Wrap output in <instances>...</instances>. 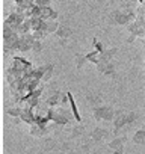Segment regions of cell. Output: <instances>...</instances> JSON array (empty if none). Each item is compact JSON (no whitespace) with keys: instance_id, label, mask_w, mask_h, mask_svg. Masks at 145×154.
Segmentation results:
<instances>
[{"instance_id":"obj_7","label":"cell","mask_w":145,"mask_h":154,"mask_svg":"<svg viewBox=\"0 0 145 154\" xmlns=\"http://www.w3.org/2000/svg\"><path fill=\"white\" fill-rule=\"evenodd\" d=\"M32 50H33L35 53H38V51H41V41H38V39H35V42H33V47H32Z\"/></svg>"},{"instance_id":"obj_9","label":"cell","mask_w":145,"mask_h":154,"mask_svg":"<svg viewBox=\"0 0 145 154\" xmlns=\"http://www.w3.org/2000/svg\"><path fill=\"white\" fill-rule=\"evenodd\" d=\"M85 60H88L86 56H85V57H83V56H79V57H77V66H82V63H83Z\"/></svg>"},{"instance_id":"obj_3","label":"cell","mask_w":145,"mask_h":154,"mask_svg":"<svg viewBox=\"0 0 145 154\" xmlns=\"http://www.w3.org/2000/svg\"><path fill=\"white\" fill-rule=\"evenodd\" d=\"M56 33H57L60 38H63V39H65V38H68V36L71 35V29H68V27H59Z\"/></svg>"},{"instance_id":"obj_2","label":"cell","mask_w":145,"mask_h":154,"mask_svg":"<svg viewBox=\"0 0 145 154\" xmlns=\"http://www.w3.org/2000/svg\"><path fill=\"white\" fill-rule=\"evenodd\" d=\"M94 116H95L97 119L107 121V119H112V118H113V110H112V107H104V106H103V107H97Z\"/></svg>"},{"instance_id":"obj_6","label":"cell","mask_w":145,"mask_h":154,"mask_svg":"<svg viewBox=\"0 0 145 154\" xmlns=\"http://www.w3.org/2000/svg\"><path fill=\"white\" fill-rule=\"evenodd\" d=\"M21 112H23V109H17V107L9 109V115L11 116H18V115H21Z\"/></svg>"},{"instance_id":"obj_1","label":"cell","mask_w":145,"mask_h":154,"mask_svg":"<svg viewBox=\"0 0 145 154\" xmlns=\"http://www.w3.org/2000/svg\"><path fill=\"white\" fill-rule=\"evenodd\" d=\"M33 42H35V38H33V35H30V33L20 35L18 45H17V50H18V51H27V50H32V47H33Z\"/></svg>"},{"instance_id":"obj_5","label":"cell","mask_w":145,"mask_h":154,"mask_svg":"<svg viewBox=\"0 0 145 154\" xmlns=\"http://www.w3.org/2000/svg\"><path fill=\"white\" fill-rule=\"evenodd\" d=\"M110 148H113V149H116V151H121V149H122V139L119 140V137H118V139H115L113 142H110Z\"/></svg>"},{"instance_id":"obj_10","label":"cell","mask_w":145,"mask_h":154,"mask_svg":"<svg viewBox=\"0 0 145 154\" xmlns=\"http://www.w3.org/2000/svg\"><path fill=\"white\" fill-rule=\"evenodd\" d=\"M142 130H143V131H145V124H143V127H142Z\"/></svg>"},{"instance_id":"obj_8","label":"cell","mask_w":145,"mask_h":154,"mask_svg":"<svg viewBox=\"0 0 145 154\" xmlns=\"http://www.w3.org/2000/svg\"><path fill=\"white\" fill-rule=\"evenodd\" d=\"M103 136H106V131H104V130H100V128H98V130H95V131H94V137L101 139Z\"/></svg>"},{"instance_id":"obj_4","label":"cell","mask_w":145,"mask_h":154,"mask_svg":"<svg viewBox=\"0 0 145 154\" xmlns=\"http://www.w3.org/2000/svg\"><path fill=\"white\" fill-rule=\"evenodd\" d=\"M133 140H134L136 143H142V142L145 140V131H143V130H139V131L134 134Z\"/></svg>"}]
</instances>
